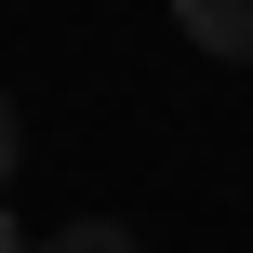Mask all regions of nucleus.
<instances>
[{
	"label": "nucleus",
	"mask_w": 253,
	"mask_h": 253,
	"mask_svg": "<svg viewBox=\"0 0 253 253\" xmlns=\"http://www.w3.org/2000/svg\"><path fill=\"white\" fill-rule=\"evenodd\" d=\"M40 253H133V227H107V213H80V227H53Z\"/></svg>",
	"instance_id": "obj_2"
},
{
	"label": "nucleus",
	"mask_w": 253,
	"mask_h": 253,
	"mask_svg": "<svg viewBox=\"0 0 253 253\" xmlns=\"http://www.w3.org/2000/svg\"><path fill=\"white\" fill-rule=\"evenodd\" d=\"M173 27H187L200 53H240L253 67V0H173Z\"/></svg>",
	"instance_id": "obj_1"
},
{
	"label": "nucleus",
	"mask_w": 253,
	"mask_h": 253,
	"mask_svg": "<svg viewBox=\"0 0 253 253\" xmlns=\"http://www.w3.org/2000/svg\"><path fill=\"white\" fill-rule=\"evenodd\" d=\"M0 173H13V93H0Z\"/></svg>",
	"instance_id": "obj_3"
},
{
	"label": "nucleus",
	"mask_w": 253,
	"mask_h": 253,
	"mask_svg": "<svg viewBox=\"0 0 253 253\" xmlns=\"http://www.w3.org/2000/svg\"><path fill=\"white\" fill-rule=\"evenodd\" d=\"M0 253H27V240H13V213H0Z\"/></svg>",
	"instance_id": "obj_4"
}]
</instances>
